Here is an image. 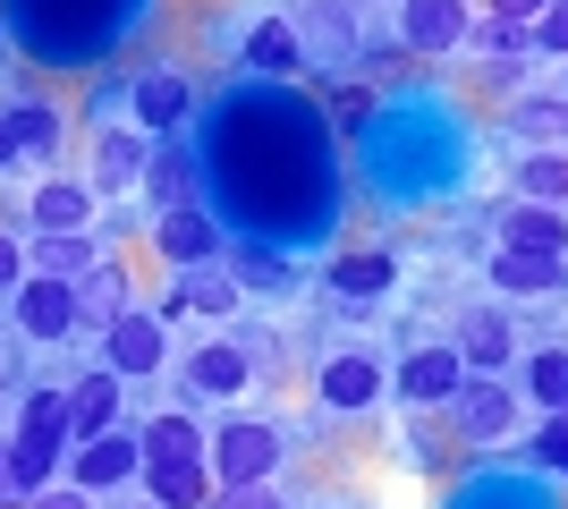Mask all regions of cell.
I'll use <instances>...</instances> for the list:
<instances>
[{"label": "cell", "mask_w": 568, "mask_h": 509, "mask_svg": "<svg viewBox=\"0 0 568 509\" xmlns=\"http://www.w3.org/2000/svg\"><path fill=\"white\" fill-rule=\"evenodd\" d=\"M153 0H9V34L0 43L18 51V60H34V69L69 77V69H102L144 18Z\"/></svg>", "instance_id": "6da1fadb"}, {"label": "cell", "mask_w": 568, "mask_h": 509, "mask_svg": "<svg viewBox=\"0 0 568 509\" xmlns=\"http://www.w3.org/2000/svg\"><path fill=\"white\" fill-rule=\"evenodd\" d=\"M204 467H213V492H230V485H272V467H281V434H272L263 416H230V425L204 441Z\"/></svg>", "instance_id": "7a4b0ae2"}, {"label": "cell", "mask_w": 568, "mask_h": 509, "mask_svg": "<svg viewBox=\"0 0 568 509\" xmlns=\"http://www.w3.org/2000/svg\"><path fill=\"white\" fill-rule=\"evenodd\" d=\"M94 213H102L94 179L51 170V179H34V195H26V238H77V230H94Z\"/></svg>", "instance_id": "3957f363"}, {"label": "cell", "mask_w": 568, "mask_h": 509, "mask_svg": "<svg viewBox=\"0 0 568 509\" xmlns=\"http://www.w3.org/2000/svg\"><path fill=\"white\" fill-rule=\"evenodd\" d=\"M102 365H111L119 383H153L170 365V323L153 306H128L119 323H102Z\"/></svg>", "instance_id": "277c9868"}, {"label": "cell", "mask_w": 568, "mask_h": 509, "mask_svg": "<svg viewBox=\"0 0 568 509\" xmlns=\"http://www.w3.org/2000/svg\"><path fill=\"white\" fill-rule=\"evenodd\" d=\"M9 323H18V339H34V348H69V339H77V289H69V281H34V272H26L18 297H9Z\"/></svg>", "instance_id": "5b68a950"}, {"label": "cell", "mask_w": 568, "mask_h": 509, "mask_svg": "<svg viewBox=\"0 0 568 509\" xmlns=\"http://www.w3.org/2000/svg\"><path fill=\"white\" fill-rule=\"evenodd\" d=\"M144 476V450H136V425H119V434H102V441H85V450H69V485L77 492H119V485H136Z\"/></svg>", "instance_id": "8992f818"}, {"label": "cell", "mask_w": 568, "mask_h": 509, "mask_svg": "<svg viewBox=\"0 0 568 509\" xmlns=\"http://www.w3.org/2000/svg\"><path fill=\"white\" fill-rule=\"evenodd\" d=\"M246 306V289H237V272L230 264H187V272H170V297L153 306V315H237Z\"/></svg>", "instance_id": "52a82bcc"}, {"label": "cell", "mask_w": 568, "mask_h": 509, "mask_svg": "<svg viewBox=\"0 0 568 509\" xmlns=\"http://www.w3.org/2000/svg\"><path fill=\"white\" fill-rule=\"evenodd\" d=\"M119 399H128V383H119L111 365L77 374V383H69V450H85V441L119 434Z\"/></svg>", "instance_id": "ba28073f"}, {"label": "cell", "mask_w": 568, "mask_h": 509, "mask_svg": "<svg viewBox=\"0 0 568 509\" xmlns=\"http://www.w3.org/2000/svg\"><path fill=\"white\" fill-rule=\"evenodd\" d=\"M128 120L136 128H153V136H170V128H187V77L179 69H136L128 77Z\"/></svg>", "instance_id": "9c48e42d"}, {"label": "cell", "mask_w": 568, "mask_h": 509, "mask_svg": "<svg viewBox=\"0 0 568 509\" xmlns=\"http://www.w3.org/2000/svg\"><path fill=\"white\" fill-rule=\"evenodd\" d=\"M153 255H162L170 272L213 264V255H221V230H213V213H204V204H179V213H162V221H153Z\"/></svg>", "instance_id": "30bf717a"}, {"label": "cell", "mask_w": 568, "mask_h": 509, "mask_svg": "<svg viewBox=\"0 0 568 509\" xmlns=\"http://www.w3.org/2000/svg\"><path fill=\"white\" fill-rule=\"evenodd\" d=\"M136 450H144V467H204V425L187 408H162L136 425Z\"/></svg>", "instance_id": "8fae6325"}, {"label": "cell", "mask_w": 568, "mask_h": 509, "mask_svg": "<svg viewBox=\"0 0 568 509\" xmlns=\"http://www.w3.org/2000/svg\"><path fill=\"white\" fill-rule=\"evenodd\" d=\"M509 425H518V399H509L493 374L458 383V434H467V441H509Z\"/></svg>", "instance_id": "7c38bea8"}, {"label": "cell", "mask_w": 568, "mask_h": 509, "mask_svg": "<svg viewBox=\"0 0 568 509\" xmlns=\"http://www.w3.org/2000/svg\"><path fill=\"white\" fill-rule=\"evenodd\" d=\"M9 128H18V153H26V162H60V153H69V111H60L51 94L9 102Z\"/></svg>", "instance_id": "4fadbf2b"}, {"label": "cell", "mask_w": 568, "mask_h": 509, "mask_svg": "<svg viewBox=\"0 0 568 509\" xmlns=\"http://www.w3.org/2000/svg\"><path fill=\"white\" fill-rule=\"evenodd\" d=\"M179 374H187V399H237L255 365H246V348H230V339H213V348H195V357L179 365Z\"/></svg>", "instance_id": "5bb4252c"}, {"label": "cell", "mask_w": 568, "mask_h": 509, "mask_svg": "<svg viewBox=\"0 0 568 509\" xmlns=\"http://www.w3.org/2000/svg\"><path fill=\"white\" fill-rule=\"evenodd\" d=\"M144 153L153 145H144L136 128H102L94 136V195H128L144 179Z\"/></svg>", "instance_id": "9a60e30c"}, {"label": "cell", "mask_w": 568, "mask_h": 509, "mask_svg": "<svg viewBox=\"0 0 568 509\" xmlns=\"http://www.w3.org/2000/svg\"><path fill=\"white\" fill-rule=\"evenodd\" d=\"M102 264V246H94V230H77V238H26V272L34 281H85V272Z\"/></svg>", "instance_id": "2e32d148"}, {"label": "cell", "mask_w": 568, "mask_h": 509, "mask_svg": "<svg viewBox=\"0 0 568 509\" xmlns=\"http://www.w3.org/2000/svg\"><path fill=\"white\" fill-rule=\"evenodd\" d=\"M0 441H9V476H18V492H26V501L60 485V459H69V441L26 434V425H18V434H0Z\"/></svg>", "instance_id": "e0dca14e"}, {"label": "cell", "mask_w": 568, "mask_h": 509, "mask_svg": "<svg viewBox=\"0 0 568 509\" xmlns=\"http://www.w3.org/2000/svg\"><path fill=\"white\" fill-rule=\"evenodd\" d=\"M458 383H467V365H458V348H416V357L399 365V390L425 408V399H458Z\"/></svg>", "instance_id": "ac0fdd59"}, {"label": "cell", "mask_w": 568, "mask_h": 509, "mask_svg": "<svg viewBox=\"0 0 568 509\" xmlns=\"http://www.w3.org/2000/svg\"><path fill=\"white\" fill-rule=\"evenodd\" d=\"M119 315H128V272L102 255V264L77 281V332H102V323H119Z\"/></svg>", "instance_id": "d6986e66"}, {"label": "cell", "mask_w": 568, "mask_h": 509, "mask_svg": "<svg viewBox=\"0 0 568 509\" xmlns=\"http://www.w3.org/2000/svg\"><path fill=\"white\" fill-rule=\"evenodd\" d=\"M195 179H204V162H187L179 145H153V153H144V195H153L162 213L195 204Z\"/></svg>", "instance_id": "ffe728a7"}, {"label": "cell", "mask_w": 568, "mask_h": 509, "mask_svg": "<svg viewBox=\"0 0 568 509\" xmlns=\"http://www.w3.org/2000/svg\"><path fill=\"white\" fill-rule=\"evenodd\" d=\"M500 230H509V246H518V255H560V264H568V221L551 213V204H509V213H500Z\"/></svg>", "instance_id": "44dd1931"}, {"label": "cell", "mask_w": 568, "mask_h": 509, "mask_svg": "<svg viewBox=\"0 0 568 509\" xmlns=\"http://www.w3.org/2000/svg\"><path fill=\"white\" fill-rule=\"evenodd\" d=\"M399 34H407V51H450L458 34H467V9H458V0H407Z\"/></svg>", "instance_id": "7402d4cb"}, {"label": "cell", "mask_w": 568, "mask_h": 509, "mask_svg": "<svg viewBox=\"0 0 568 509\" xmlns=\"http://www.w3.org/2000/svg\"><path fill=\"white\" fill-rule=\"evenodd\" d=\"M136 485L153 509H204L213 501V467H144Z\"/></svg>", "instance_id": "603a6c76"}, {"label": "cell", "mask_w": 568, "mask_h": 509, "mask_svg": "<svg viewBox=\"0 0 568 509\" xmlns=\"http://www.w3.org/2000/svg\"><path fill=\"white\" fill-rule=\"evenodd\" d=\"M374 390H382L374 357H356V348H339V357L323 365V399H332V408H374Z\"/></svg>", "instance_id": "cb8c5ba5"}, {"label": "cell", "mask_w": 568, "mask_h": 509, "mask_svg": "<svg viewBox=\"0 0 568 509\" xmlns=\"http://www.w3.org/2000/svg\"><path fill=\"white\" fill-rule=\"evenodd\" d=\"M493 281H500V289H560L568 264H560V255H518V246H509V255L493 264Z\"/></svg>", "instance_id": "d4e9b609"}, {"label": "cell", "mask_w": 568, "mask_h": 509, "mask_svg": "<svg viewBox=\"0 0 568 509\" xmlns=\"http://www.w3.org/2000/svg\"><path fill=\"white\" fill-rule=\"evenodd\" d=\"M18 425H26V434H51V441H69V383H43V390H26Z\"/></svg>", "instance_id": "484cf974"}, {"label": "cell", "mask_w": 568, "mask_h": 509, "mask_svg": "<svg viewBox=\"0 0 568 509\" xmlns=\"http://www.w3.org/2000/svg\"><path fill=\"white\" fill-rule=\"evenodd\" d=\"M332 289L339 297H382V289H390V255H339Z\"/></svg>", "instance_id": "4316f807"}, {"label": "cell", "mask_w": 568, "mask_h": 509, "mask_svg": "<svg viewBox=\"0 0 568 509\" xmlns=\"http://www.w3.org/2000/svg\"><path fill=\"white\" fill-rule=\"evenodd\" d=\"M518 187H526V204H551V213H560L568 204V162L560 153H535V162L518 170Z\"/></svg>", "instance_id": "83f0119b"}, {"label": "cell", "mask_w": 568, "mask_h": 509, "mask_svg": "<svg viewBox=\"0 0 568 509\" xmlns=\"http://www.w3.org/2000/svg\"><path fill=\"white\" fill-rule=\"evenodd\" d=\"M500 357H509V332H500V315H467V348H458V365L493 374Z\"/></svg>", "instance_id": "f1b7e54d"}, {"label": "cell", "mask_w": 568, "mask_h": 509, "mask_svg": "<svg viewBox=\"0 0 568 509\" xmlns=\"http://www.w3.org/2000/svg\"><path fill=\"white\" fill-rule=\"evenodd\" d=\"M526 383H535L544 408H568V348H544V357L526 365Z\"/></svg>", "instance_id": "f546056e"}, {"label": "cell", "mask_w": 568, "mask_h": 509, "mask_svg": "<svg viewBox=\"0 0 568 509\" xmlns=\"http://www.w3.org/2000/svg\"><path fill=\"white\" fill-rule=\"evenodd\" d=\"M230 272H237V289H288V264L272 255V246H246Z\"/></svg>", "instance_id": "4dcf8cb0"}, {"label": "cell", "mask_w": 568, "mask_h": 509, "mask_svg": "<svg viewBox=\"0 0 568 509\" xmlns=\"http://www.w3.org/2000/svg\"><path fill=\"white\" fill-rule=\"evenodd\" d=\"M246 60H255V69H297V43H288V26H281V18L255 26V34H246Z\"/></svg>", "instance_id": "1f68e13d"}, {"label": "cell", "mask_w": 568, "mask_h": 509, "mask_svg": "<svg viewBox=\"0 0 568 509\" xmlns=\"http://www.w3.org/2000/svg\"><path fill=\"white\" fill-rule=\"evenodd\" d=\"M509 128H518V136H568V111H560V102H518Z\"/></svg>", "instance_id": "d6a6232c"}, {"label": "cell", "mask_w": 568, "mask_h": 509, "mask_svg": "<svg viewBox=\"0 0 568 509\" xmlns=\"http://www.w3.org/2000/svg\"><path fill=\"white\" fill-rule=\"evenodd\" d=\"M26 281V230H0V297H18Z\"/></svg>", "instance_id": "836d02e7"}, {"label": "cell", "mask_w": 568, "mask_h": 509, "mask_svg": "<svg viewBox=\"0 0 568 509\" xmlns=\"http://www.w3.org/2000/svg\"><path fill=\"white\" fill-rule=\"evenodd\" d=\"M204 509H288V501H281L272 485H230V492H213Z\"/></svg>", "instance_id": "e575fe53"}, {"label": "cell", "mask_w": 568, "mask_h": 509, "mask_svg": "<svg viewBox=\"0 0 568 509\" xmlns=\"http://www.w3.org/2000/svg\"><path fill=\"white\" fill-rule=\"evenodd\" d=\"M475 43H484V51H518V43H535V34H526L518 18H484V26H475Z\"/></svg>", "instance_id": "d590c367"}, {"label": "cell", "mask_w": 568, "mask_h": 509, "mask_svg": "<svg viewBox=\"0 0 568 509\" xmlns=\"http://www.w3.org/2000/svg\"><path fill=\"white\" fill-rule=\"evenodd\" d=\"M535 459H544V467H568V416H551V425H544V441H535Z\"/></svg>", "instance_id": "8d00e7d4"}, {"label": "cell", "mask_w": 568, "mask_h": 509, "mask_svg": "<svg viewBox=\"0 0 568 509\" xmlns=\"http://www.w3.org/2000/svg\"><path fill=\"white\" fill-rule=\"evenodd\" d=\"M535 43H544V51H568V0H551V9H544V26H535Z\"/></svg>", "instance_id": "74e56055"}, {"label": "cell", "mask_w": 568, "mask_h": 509, "mask_svg": "<svg viewBox=\"0 0 568 509\" xmlns=\"http://www.w3.org/2000/svg\"><path fill=\"white\" fill-rule=\"evenodd\" d=\"M26 509H94V492H77V485H51V492H34Z\"/></svg>", "instance_id": "f35d334b"}, {"label": "cell", "mask_w": 568, "mask_h": 509, "mask_svg": "<svg viewBox=\"0 0 568 509\" xmlns=\"http://www.w3.org/2000/svg\"><path fill=\"white\" fill-rule=\"evenodd\" d=\"M26 153H18V128H9V111H0V179H18Z\"/></svg>", "instance_id": "ab89813d"}, {"label": "cell", "mask_w": 568, "mask_h": 509, "mask_svg": "<svg viewBox=\"0 0 568 509\" xmlns=\"http://www.w3.org/2000/svg\"><path fill=\"white\" fill-rule=\"evenodd\" d=\"M332 111L356 128V120H365V85H339V94H332Z\"/></svg>", "instance_id": "60d3db41"}, {"label": "cell", "mask_w": 568, "mask_h": 509, "mask_svg": "<svg viewBox=\"0 0 568 509\" xmlns=\"http://www.w3.org/2000/svg\"><path fill=\"white\" fill-rule=\"evenodd\" d=\"M0 509H26V492H18V476H9V441H0Z\"/></svg>", "instance_id": "b9f144b4"}, {"label": "cell", "mask_w": 568, "mask_h": 509, "mask_svg": "<svg viewBox=\"0 0 568 509\" xmlns=\"http://www.w3.org/2000/svg\"><path fill=\"white\" fill-rule=\"evenodd\" d=\"M535 9H544V0H493V18H518V26L535 18Z\"/></svg>", "instance_id": "7bdbcfd3"}, {"label": "cell", "mask_w": 568, "mask_h": 509, "mask_svg": "<svg viewBox=\"0 0 568 509\" xmlns=\"http://www.w3.org/2000/svg\"><path fill=\"white\" fill-rule=\"evenodd\" d=\"M119 509H153V501H119Z\"/></svg>", "instance_id": "ee69618b"}]
</instances>
